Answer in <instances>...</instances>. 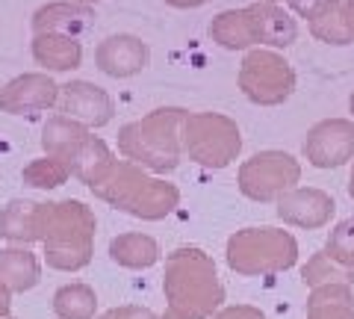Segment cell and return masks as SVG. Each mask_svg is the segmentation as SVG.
Wrapping results in <instances>:
<instances>
[{"label": "cell", "instance_id": "cell-25", "mask_svg": "<svg viewBox=\"0 0 354 319\" xmlns=\"http://www.w3.org/2000/svg\"><path fill=\"white\" fill-rule=\"evenodd\" d=\"M292 6L304 15H313V0H292Z\"/></svg>", "mask_w": 354, "mask_h": 319}, {"label": "cell", "instance_id": "cell-27", "mask_svg": "<svg viewBox=\"0 0 354 319\" xmlns=\"http://www.w3.org/2000/svg\"><path fill=\"white\" fill-rule=\"evenodd\" d=\"M74 3H86V6H92V3H101V0H74Z\"/></svg>", "mask_w": 354, "mask_h": 319}, {"label": "cell", "instance_id": "cell-6", "mask_svg": "<svg viewBox=\"0 0 354 319\" xmlns=\"http://www.w3.org/2000/svg\"><path fill=\"white\" fill-rule=\"evenodd\" d=\"M57 109L86 127H104L113 122L115 104L101 86H95L88 80H68L65 86H59Z\"/></svg>", "mask_w": 354, "mask_h": 319}, {"label": "cell", "instance_id": "cell-1", "mask_svg": "<svg viewBox=\"0 0 354 319\" xmlns=\"http://www.w3.org/2000/svg\"><path fill=\"white\" fill-rule=\"evenodd\" d=\"M95 213L77 198L39 204V243L57 272H80L95 255Z\"/></svg>", "mask_w": 354, "mask_h": 319}, {"label": "cell", "instance_id": "cell-13", "mask_svg": "<svg viewBox=\"0 0 354 319\" xmlns=\"http://www.w3.org/2000/svg\"><path fill=\"white\" fill-rule=\"evenodd\" d=\"M88 136H92V134H88L86 125L74 122V118L59 113V116L48 118L44 127H41V151L50 154V157L65 160L71 166V160L77 157V151L83 148V142Z\"/></svg>", "mask_w": 354, "mask_h": 319}, {"label": "cell", "instance_id": "cell-19", "mask_svg": "<svg viewBox=\"0 0 354 319\" xmlns=\"http://www.w3.org/2000/svg\"><path fill=\"white\" fill-rule=\"evenodd\" d=\"M97 295L88 284H62L53 293V313L57 319H95Z\"/></svg>", "mask_w": 354, "mask_h": 319}, {"label": "cell", "instance_id": "cell-21", "mask_svg": "<svg viewBox=\"0 0 354 319\" xmlns=\"http://www.w3.org/2000/svg\"><path fill=\"white\" fill-rule=\"evenodd\" d=\"M290 157H257V163H251V166L245 169V190L251 195H269L274 183L283 181V166Z\"/></svg>", "mask_w": 354, "mask_h": 319}, {"label": "cell", "instance_id": "cell-12", "mask_svg": "<svg viewBox=\"0 0 354 319\" xmlns=\"http://www.w3.org/2000/svg\"><path fill=\"white\" fill-rule=\"evenodd\" d=\"M32 60L44 71H74L83 62V45L65 33H39L32 36Z\"/></svg>", "mask_w": 354, "mask_h": 319}, {"label": "cell", "instance_id": "cell-4", "mask_svg": "<svg viewBox=\"0 0 354 319\" xmlns=\"http://www.w3.org/2000/svg\"><path fill=\"white\" fill-rule=\"evenodd\" d=\"M177 109H157L142 122L124 125L118 134V148L127 160L145 163L153 169L174 166V116Z\"/></svg>", "mask_w": 354, "mask_h": 319}, {"label": "cell", "instance_id": "cell-15", "mask_svg": "<svg viewBox=\"0 0 354 319\" xmlns=\"http://www.w3.org/2000/svg\"><path fill=\"white\" fill-rule=\"evenodd\" d=\"M115 163L118 160L113 157V151H109V145L101 136H88L83 142V148L77 151V157L71 160V178H77L92 190V186L104 183L109 174H113Z\"/></svg>", "mask_w": 354, "mask_h": 319}, {"label": "cell", "instance_id": "cell-2", "mask_svg": "<svg viewBox=\"0 0 354 319\" xmlns=\"http://www.w3.org/2000/svg\"><path fill=\"white\" fill-rule=\"evenodd\" d=\"M198 251H177L165 272V295H169V313L162 319H204L221 302V290L216 284L213 269Z\"/></svg>", "mask_w": 354, "mask_h": 319}, {"label": "cell", "instance_id": "cell-17", "mask_svg": "<svg viewBox=\"0 0 354 319\" xmlns=\"http://www.w3.org/2000/svg\"><path fill=\"white\" fill-rule=\"evenodd\" d=\"M213 39L225 48H245L251 42H263L260 36V6L239 9V12H225L213 21Z\"/></svg>", "mask_w": 354, "mask_h": 319}, {"label": "cell", "instance_id": "cell-20", "mask_svg": "<svg viewBox=\"0 0 354 319\" xmlns=\"http://www.w3.org/2000/svg\"><path fill=\"white\" fill-rule=\"evenodd\" d=\"M68 178H71V166L59 157H50V154L32 160L30 166H24V172H21V181L32 186V190H57V186H62Z\"/></svg>", "mask_w": 354, "mask_h": 319}, {"label": "cell", "instance_id": "cell-26", "mask_svg": "<svg viewBox=\"0 0 354 319\" xmlns=\"http://www.w3.org/2000/svg\"><path fill=\"white\" fill-rule=\"evenodd\" d=\"M171 6H198V3H207V0H165Z\"/></svg>", "mask_w": 354, "mask_h": 319}, {"label": "cell", "instance_id": "cell-14", "mask_svg": "<svg viewBox=\"0 0 354 319\" xmlns=\"http://www.w3.org/2000/svg\"><path fill=\"white\" fill-rule=\"evenodd\" d=\"M39 204L30 198H12L0 210V237L12 246L39 243Z\"/></svg>", "mask_w": 354, "mask_h": 319}, {"label": "cell", "instance_id": "cell-23", "mask_svg": "<svg viewBox=\"0 0 354 319\" xmlns=\"http://www.w3.org/2000/svg\"><path fill=\"white\" fill-rule=\"evenodd\" d=\"M9 313H12V290L0 281V319H9Z\"/></svg>", "mask_w": 354, "mask_h": 319}, {"label": "cell", "instance_id": "cell-16", "mask_svg": "<svg viewBox=\"0 0 354 319\" xmlns=\"http://www.w3.org/2000/svg\"><path fill=\"white\" fill-rule=\"evenodd\" d=\"M41 278V263L30 251V246L0 248V281L12 293H27Z\"/></svg>", "mask_w": 354, "mask_h": 319}, {"label": "cell", "instance_id": "cell-9", "mask_svg": "<svg viewBox=\"0 0 354 319\" xmlns=\"http://www.w3.org/2000/svg\"><path fill=\"white\" fill-rule=\"evenodd\" d=\"M32 36L39 33H65V36H80L95 24V12L86 3L74 0H53L32 12Z\"/></svg>", "mask_w": 354, "mask_h": 319}, {"label": "cell", "instance_id": "cell-24", "mask_svg": "<svg viewBox=\"0 0 354 319\" xmlns=\"http://www.w3.org/2000/svg\"><path fill=\"white\" fill-rule=\"evenodd\" d=\"M218 319H263V313L251 311V307H236V311H225Z\"/></svg>", "mask_w": 354, "mask_h": 319}, {"label": "cell", "instance_id": "cell-7", "mask_svg": "<svg viewBox=\"0 0 354 319\" xmlns=\"http://www.w3.org/2000/svg\"><path fill=\"white\" fill-rule=\"evenodd\" d=\"M292 260V246L290 239H281L274 234H242L239 239L230 243V266L239 272H260V269H274L286 266Z\"/></svg>", "mask_w": 354, "mask_h": 319}, {"label": "cell", "instance_id": "cell-11", "mask_svg": "<svg viewBox=\"0 0 354 319\" xmlns=\"http://www.w3.org/2000/svg\"><path fill=\"white\" fill-rule=\"evenodd\" d=\"M189 148L192 154L201 163H227V157L234 154V148H239V139L236 136H227L234 134L227 122H209V118H195L189 125Z\"/></svg>", "mask_w": 354, "mask_h": 319}, {"label": "cell", "instance_id": "cell-18", "mask_svg": "<svg viewBox=\"0 0 354 319\" xmlns=\"http://www.w3.org/2000/svg\"><path fill=\"white\" fill-rule=\"evenodd\" d=\"M157 243L142 234H121L109 243V257L124 269H148L157 263Z\"/></svg>", "mask_w": 354, "mask_h": 319}, {"label": "cell", "instance_id": "cell-22", "mask_svg": "<svg viewBox=\"0 0 354 319\" xmlns=\"http://www.w3.org/2000/svg\"><path fill=\"white\" fill-rule=\"evenodd\" d=\"M101 319H153V316H151V311H142V307L124 304V307H113V311H106Z\"/></svg>", "mask_w": 354, "mask_h": 319}, {"label": "cell", "instance_id": "cell-8", "mask_svg": "<svg viewBox=\"0 0 354 319\" xmlns=\"http://www.w3.org/2000/svg\"><path fill=\"white\" fill-rule=\"evenodd\" d=\"M95 65L109 77H133L148 65V45L130 33L106 36L95 48Z\"/></svg>", "mask_w": 354, "mask_h": 319}, {"label": "cell", "instance_id": "cell-10", "mask_svg": "<svg viewBox=\"0 0 354 319\" xmlns=\"http://www.w3.org/2000/svg\"><path fill=\"white\" fill-rule=\"evenodd\" d=\"M242 83L248 86V92L254 98H263V101H278L281 92L286 95V86H290V71H286V62H281L278 57H269V53H254V57H248V62H245Z\"/></svg>", "mask_w": 354, "mask_h": 319}, {"label": "cell", "instance_id": "cell-3", "mask_svg": "<svg viewBox=\"0 0 354 319\" xmlns=\"http://www.w3.org/2000/svg\"><path fill=\"white\" fill-rule=\"evenodd\" d=\"M92 192L101 201L113 204L115 210H124L130 216H142V219H157L162 213L171 210L174 204V190L165 183L148 181L139 169H133L130 163H115L113 174L92 186Z\"/></svg>", "mask_w": 354, "mask_h": 319}, {"label": "cell", "instance_id": "cell-5", "mask_svg": "<svg viewBox=\"0 0 354 319\" xmlns=\"http://www.w3.org/2000/svg\"><path fill=\"white\" fill-rule=\"evenodd\" d=\"M59 86L48 71H27L12 77L0 89V113L6 116H39L44 109L57 107Z\"/></svg>", "mask_w": 354, "mask_h": 319}]
</instances>
